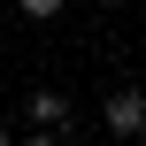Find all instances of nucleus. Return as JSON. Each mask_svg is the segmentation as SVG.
I'll list each match as a JSON object with an SVG mask.
<instances>
[{
	"instance_id": "nucleus-2",
	"label": "nucleus",
	"mask_w": 146,
	"mask_h": 146,
	"mask_svg": "<svg viewBox=\"0 0 146 146\" xmlns=\"http://www.w3.org/2000/svg\"><path fill=\"white\" fill-rule=\"evenodd\" d=\"M100 123H108V139H146V92H139V85H123V92H108V108H100Z\"/></svg>"
},
{
	"instance_id": "nucleus-5",
	"label": "nucleus",
	"mask_w": 146,
	"mask_h": 146,
	"mask_svg": "<svg viewBox=\"0 0 146 146\" xmlns=\"http://www.w3.org/2000/svg\"><path fill=\"white\" fill-rule=\"evenodd\" d=\"M0 146H8V123H0Z\"/></svg>"
},
{
	"instance_id": "nucleus-4",
	"label": "nucleus",
	"mask_w": 146,
	"mask_h": 146,
	"mask_svg": "<svg viewBox=\"0 0 146 146\" xmlns=\"http://www.w3.org/2000/svg\"><path fill=\"white\" fill-rule=\"evenodd\" d=\"M92 8H123V0H92Z\"/></svg>"
},
{
	"instance_id": "nucleus-3",
	"label": "nucleus",
	"mask_w": 146,
	"mask_h": 146,
	"mask_svg": "<svg viewBox=\"0 0 146 146\" xmlns=\"http://www.w3.org/2000/svg\"><path fill=\"white\" fill-rule=\"evenodd\" d=\"M15 8H23V15H38V23H54V15H62V0H15Z\"/></svg>"
},
{
	"instance_id": "nucleus-1",
	"label": "nucleus",
	"mask_w": 146,
	"mask_h": 146,
	"mask_svg": "<svg viewBox=\"0 0 146 146\" xmlns=\"http://www.w3.org/2000/svg\"><path fill=\"white\" fill-rule=\"evenodd\" d=\"M23 131H31V139H69L77 115H69L62 92H31V100H23Z\"/></svg>"
}]
</instances>
